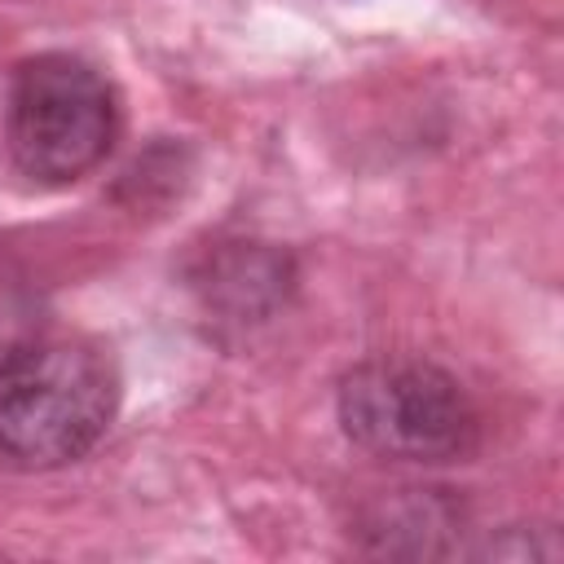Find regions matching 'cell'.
Listing matches in <instances>:
<instances>
[{"mask_svg":"<svg viewBox=\"0 0 564 564\" xmlns=\"http://www.w3.org/2000/svg\"><path fill=\"white\" fill-rule=\"evenodd\" d=\"M119 132L110 79L75 53H35L13 70L4 150L35 185H70L93 172Z\"/></svg>","mask_w":564,"mask_h":564,"instance_id":"2","label":"cell"},{"mask_svg":"<svg viewBox=\"0 0 564 564\" xmlns=\"http://www.w3.org/2000/svg\"><path fill=\"white\" fill-rule=\"evenodd\" d=\"M119 410V370L93 339H31L0 357V458L48 471L84 458Z\"/></svg>","mask_w":564,"mask_h":564,"instance_id":"1","label":"cell"},{"mask_svg":"<svg viewBox=\"0 0 564 564\" xmlns=\"http://www.w3.org/2000/svg\"><path fill=\"white\" fill-rule=\"evenodd\" d=\"M344 432L397 463H463L480 445V414L458 379L419 357H375L339 383Z\"/></svg>","mask_w":564,"mask_h":564,"instance_id":"3","label":"cell"}]
</instances>
